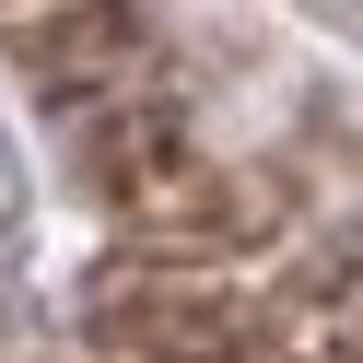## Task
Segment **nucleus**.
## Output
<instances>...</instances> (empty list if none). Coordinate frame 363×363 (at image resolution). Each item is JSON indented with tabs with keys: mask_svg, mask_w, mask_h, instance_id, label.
<instances>
[{
	"mask_svg": "<svg viewBox=\"0 0 363 363\" xmlns=\"http://www.w3.org/2000/svg\"><path fill=\"white\" fill-rule=\"evenodd\" d=\"M0 59L35 94H106L141 59V12L129 0H35V12H0Z\"/></svg>",
	"mask_w": 363,
	"mask_h": 363,
	"instance_id": "obj_1",
	"label": "nucleus"
},
{
	"mask_svg": "<svg viewBox=\"0 0 363 363\" xmlns=\"http://www.w3.org/2000/svg\"><path fill=\"white\" fill-rule=\"evenodd\" d=\"M82 164H94L106 199L141 188V176H164L176 164V106H118V118H94V129H82Z\"/></svg>",
	"mask_w": 363,
	"mask_h": 363,
	"instance_id": "obj_2",
	"label": "nucleus"
},
{
	"mask_svg": "<svg viewBox=\"0 0 363 363\" xmlns=\"http://www.w3.org/2000/svg\"><path fill=\"white\" fill-rule=\"evenodd\" d=\"M0 12H35V0H0Z\"/></svg>",
	"mask_w": 363,
	"mask_h": 363,
	"instance_id": "obj_3",
	"label": "nucleus"
}]
</instances>
